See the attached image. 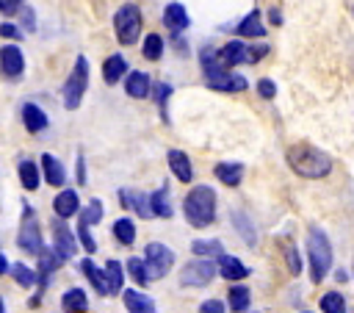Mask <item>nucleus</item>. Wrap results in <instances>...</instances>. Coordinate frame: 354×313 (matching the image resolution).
<instances>
[{
	"label": "nucleus",
	"instance_id": "f03ea898",
	"mask_svg": "<svg viewBox=\"0 0 354 313\" xmlns=\"http://www.w3.org/2000/svg\"><path fill=\"white\" fill-rule=\"evenodd\" d=\"M199 66H202V75H205V83L213 89V91H227V94H235V91H246L249 80L238 72H230L218 64V55H216V47H202L199 50Z\"/></svg>",
	"mask_w": 354,
	"mask_h": 313
},
{
	"label": "nucleus",
	"instance_id": "c756f323",
	"mask_svg": "<svg viewBox=\"0 0 354 313\" xmlns=\"http://www.w3.org/2000/svg\"><path fill=\"white\" fill-rule=\"evenodd\" d=\"M191 252L196 258H221L224 255V244L218 238H196L191 244Z\"/></svg>",
	"mask_w": 354,
	"mask_h": 313
},
{
	"label": "nucleus",
	"instance_id": "a211bd4d",
	"mask_svg": "<svg viewBox=\"0 0 354 313\" xmlns=\"http://www.w3.org/2000/svg\"><path fill=\"white\" fill-rule=\"evenodd\" d=\"M163 25L171 30V33H183L188 25H191V17H188V8L183 3H169L163 8Z\"/></svg>",
	"mask_w": 354,
	"mask_h": 313
},
{
	"label": "nucleus",
	"instance_id": "37998d69",
	"mask_svg": "<svg viewBox=\"0 0 354 313\" xmlns=\"http://www.w3.org/2000/svg\"><path fill=\"white\" fill-rule=\"evenodd\" d=\"M257 94H260L263 100H274V97H277V83H274L271 78H260V80H257Z\"/></svg>",
	"mask_w": 354,
	"mask_h": 313
},
{
	"label": "nucleus",
	"instance_id": "7c9ffc66",
	"mask_svg": "<svg viewBox=\"0 0 354 313\" xmlns=\"http://www.w3.org/2000/svg\"><path fill=\"white\" fill-rule=\"evenodd\" d=\"M105 280H108V296L122 294V283H124V266L119 260H108L105 263Z\"/></svg>",
	"mask_w": 354,
	"mask_h": 313
},
{
	"label": "nucleus",
	"instance_id": "5fc2aeb1",
	"mask_svg": "<svg viewBox=\"0 0 354 313\" xmlns=\"http://www.w3.org/2000/svg\"><path fill=\"white\" fill-rule=\"evenodd\" d=\"M0 313H6V305H3V296H0Z\"/></svg>",
	"mask_w": 354,
	"mask_h": 313
},
{
	"label": "nucleus",
	"instance_id": "58836bf2",
	"mask_svg": "<svg viewBox=\"0 0 354 313\" xmlns=\"http://www.w3.org/2000/svg\"><path fill=\"white\" fill-rule=\"evenodd\" d=\"M11 277H14L17 285H22V288H30V285L39 283V274H36L30 266H25V263H14V266H11Z\"/></svg>",
	"mask_w": 354,
	"mask_h": 313
},
{
	"label": "nucleus",
	"instance_id": "72a5a7b5",
	"mask_svg": "<svg viewBox=\"0 0 354 313\" xmlns=\"http://www.w3.org/2000/svg\"><path fill=\"white\" fill-rule=\"evenodd\" d=\"M111 230H113V238H116L119 244H124V247H130V244L136 241V224H133V219H127V216L116 219Z\"/></svg>",
	"mask_w": 354,
	"mask_h": 313
},
{
	"label": "nucleus",
	"instance_id": "c03bdc74",
	"mask_svg": "<svg viewBox=\"0 0 354 313\" xmlns=\"http://www.w3.org/2000/svg\"><path fill=\"white\" fill-rule=\"evenodd\" d=\"M19 19H22V25H25V30H28V33H33V30H36V14H33V8H30V6H25V8L19 11Z\"/></svg>",
	"mask_w": 354,
	"mask_h": 313
},
{
	"label": "nucleus",
	"instance_id": "6ab92c4d",
	"mask_svg": "<svg viewBox=\"0 0 354 313\" xmlns=\"http://www.w3.org/2000/svg\"><path fill=\"white\" fill-rule=\"evenodd\" d=\"M213 175L227 188H238L241 180H243V163H238V161H221V163L213 166Z\"/></svg>",
	"mask_w": 354,
	"mask_h": 313
},
{
	"label": "nucleus",
	"instance_id": "dca6fc26",
	"mask_svg": "<svg viewBox=\"0 0 354 313\" xmlns=\"http://www.w3.org/2000/svg\"><path fill=\"white\" fill-rule=\"evenodd\" d=\"M166 163H169V172L180 180V183H191L194 180V166H191V158L183 152V150H169L166 152Z\"/></svg>",
	"mask_w": 354,
	"mask_h": 313
},
{
	"label": "nucleus",
	"instance_id": "9d476101",
	"mask_svg": "<svg viewBox=\"0 0 354 313\" xmlns=\"http://www.w3.org/2000/svg\"><path fill=\"white\" fill-rule=\"evenodd\" d=\"M216 55H218V64H221L224 69H232V66H241V64H252V50H249V44L241 42V39L227 42L224 47L216 50Z\"/></svg>",
	"mask_w": 354,
	"mask_h": 313
},
{
	"label": "nucleus",
	"instance_id": "79ce46f5",
	"mask_svg": "<svg viewBox=\"0 0 354 313\" xmlns=\"http://www.w3.org/2000/svg\"><path fill=\"white\" fill-rule=\"evenodd\" d=\"M77 241H80V247L88 252V255H94L97 252V241H94V235H91V230H88V224H77Z\"/></svg>",
	"mask_w": 354,
	"mask_h": 313
},
{
	"label": "nucleus",
	"instance_id": "b1692460",
	"mask_svg": "<svg viewBox=\"0 0 354 313\" xmlns=\"http://www.w3.org/2000/svg\"><path fill=\"white\" fill-rule=\"evenodd\" d=\"M122 78H127V61H124V55L113 53V55H108V58L102 61V80L113 86V83H119Z\"/></svg>",
	"mask_w": 354,
	"mask_h": 313
},
{
	"label": "nucleus",
	"instance_id": "603ef678",
	"mask_svg": "<svg viewBox=\"0 0 354 313\" xmlns=\"http://www.w3.org/2000/svg\"><path fill=\"white\" fill-rule=\"evenodd\" d=\"M171 44H174V50H177V53H183V55L188 53V44H185V39H183L180 33H174V36H171Z\"/></svg>",
	"mask_w": 354,
	"mask_h": 313
},
{
	"label": "nucleus",
	"instance_id": "f257e3e1",
	"mask_svg": "<svg viewBox=\"0 0 354 313\" xmlns=\"http://www.w3.org/2000/svg\"><path fill=\"white\" fill-rule=\"evenodd\" d=\"M285 163L290 166V172H296L304 180H324L335 169V158L326 150L307 144V141L290 144L285 150Z\"/></svg>",
	"mask_w": 354,
	"mask_h": 313
},
{
	"label": "nucleus",
	"instance_id": "13d9d810",
	"mask_svg": "<svg viewBox=\"0 0 354 313\" xmlns=\"http://www.w3.org/2000/svg\"><path fill=\"white\" fill-rule=\"evenodd\" d=\"M351 14H354V8H351Z\"/></svg>",
	"mask_w": 354,
	"mask_h": 313
},
{
	"label": "nucleus",
	"instance_id": "2eb2a0df",
	"mask_svg": "<svg viewBox=\"0 0 354 313\" xmlns=\"http://www.w3.org/2000/svg\"><path fill=\"white\" fill-rule=\"evenodd\" d=\"M235 36L238 39H263L266 36V25H263L260 8H252L246 17H241V22L235 25Z\"/></svg>",
	"mask_w": 354,
	"mask_h": 313
},
{
	"label": "nucleus",
	"instance_id": "4c0bfd02",
	"mask_svg": "<svg viewBox=\"0 0 354 313\" xmlns=\"http://www.w3.org/2000/svg\"><path fill=\"white\" fill-rule=\"evenodd\" d=\"M124 271L133 277V283H136V285H147V283H149V271H147L144 258H127Z\"/></svg>",
	"mask_w": 354,
	"mask_h": 313
},
{
	"label": "nucleus",
	"instance_id": "a18cd8bd",
	"mask_svg": "<svg viewBox=\"0 0 354 313\" xmlns=\"http://www.w3.org/2000/svg\"><path fill=\"white\" fill-rule=\"evenodd\" d=\"M25 8V0H0V11L6 14V17H11V14H19Z\"/></svg>",
	"mask_w": 354,
	"mask_h": 313
},
{
	"label": "nucleus",
	"instance_id": "4d7b16f0",
	"mask_svg": "<svg viewBox=\"0 0 354 313\" xmlns=\"http://www.w3.org/2000/svg\"><path fill=\"white\" fill-rule=\"evenodd\" d=\"M301 313H313V310H301Z\"/></svg>",
	"mask_w": 354,
	"mask_h": 313
},
{
	"label": "nucleus",
	"instance_id": "09e8293b",
	"mask_svg": "<svg viewBox=\"0 0 354 313\" xmlns=\"http://www.w3.org/2000/svg\"><path fill=\"white\" fill-rule=\"evenodd\" d=\"M75 177H77L80 186L88 183V175H86V158H83V155H77V161H75Z\"/></svg>",
	"mask_w": 354,
	"mask_h": 313
},
{
	"label": "nucleus",
	"instance_id": "8fccbe9b",
	"mask_svg": "<svg viewBox=\"0 0 354 313\" xmlns=\"http://www.w3.org/2000/svg\"><path fill=\"white\" fill-rule=\"evenodd\" d=\"M249 50H252V64H260V58L268 55V44H266V42H260V44H254V47H249Z\"/></svg>",
	"mask_w": 354,
	"mask_h": 313
},
{
	"label": "nucleus",
	"instance_id": "a19ab883",
	"mask_svg": "<svg viewBox=\"0 0 354 313\" xmlns=\"http://www.w3.org/2000/svg\"><path fill=\"white\" fill-rule=\"evenodd\" d=\"M282 255H285V266H288V271L296 277V274L301 271V258H299V249H296L293 244H285V247H282Z\"/></svg>",
	"mask_w": 354,
	"mask_h": 313
},
{
	"label": "nucleus",
	"instance_id": "f8f14e48",
	"mask_svg": "<svg viewBox=\"0 0 354 313\" xmlns=\"http://www.w3.org/2000/svg\"><path fill=\"white\" fill-rule=\"evenodd\" d=\"M152 80H149V75L147 72H141V69H133V72H127V78H124V94L127 97H133V100H147L149 94H152Z\"/></svg>",
	"mask_w": 354,
	"mask_h": 313
},
{
	"label": "nucleus",
	"instance_id": "393cba45",
	"mask_svg": "<svg viewBox=\"0 0 354 313\" xmlns=\"http://www.w3.org/2000/svg\"><path fill=\"white\" fill-rule=\"evenodd\" d=\"M149 208H152V216H158V219H171L174 216V208H171V199H169V186H160L158 191L149 194Z\"/></svg>",
	"mask_w": 354,
	"mask_h": 313
},
{
	"label": "nucleus",
	"instance_id": "4be33fe9",
	"mask_svg": "<svg viewBox=\"0 0 354 313\" xmlns=\"http://www.w3.org/2000/svg\"><path fill=\"white\" fill-rule=\"evenodd\" d=\"M41 177L47 180V186H64L66 183V169L55 155H41Z\"/></svg>",
	"mask_w": 354,
	"mask_h": 313
},
{
	"label": "nucleus",
	"instance_id": "20e7f679",
	"mask_svg": "<svg viewBox=\"0 0 354 313\" xmlns=\"http://www.w3.org/2000/svg\"><path fill=\"white\" fill-rule=\"evenodd\" d=\"M307 269L313 285L324 283L332 271V241L321 227H310L307 233Z\"/></svg>",
	"mask_w": 354,
	"mask_h": 313
},
{
	"label": "nucleus",
	"instance_id": "39448f33",
	"mask_svg": "<svg viewBox=\"0 0 354 313\" xmlns=\"http://www.w3.org/2000/svg\"><path fill=\"white\" fill-rule=\"evenodd\" d=\"M113 30H116L119 44L124 47L136 44V39L141 36V8L136 3H122L113 11Z\"/></svg>",
	"mask_w": 354,
	"mask_h": 313
},
{
	"label": "nucleus",
	"instance_id": "9b49d317",
	"mask_svg": "<svg viewBox=\"0 0 354 313\" xmlns=\"http://www.w3.org/2000/svg\"><path fill=\"white\" fill-rule=\"evenodd\" d=\"M25 72V55L17 44H3L0 47V75L8 80H19Z\"/></svg>",
	"mask_w": 354,
	"mask_h": 313
},
{
	"label": "nucleus",
	"instance_id": "864d4df0",
	"mask_svg": "<svg viewBox=\"0 0 354 313\" xmlns=\"http://www.w3.org/2000/svg\"><path fill=\"white\" fill-rule=\"evenodd\" d=\"M6 271H8V258L0 252V274H6Z\"/></svg>",
	"mask_w": 354,
	"mask_h": 313
},
{
	"label": "nucleus",
	"instance_id": "bb28decb",
	"mask_svg": "<svg viewBox=\"0 0 354 313\" xmlns=\"http://www.w3.org/2000/svg\"><path fill=\"white\" fill-rule=\"evenodd\" d=\"M61 310L64 313H88V296L83 288H69L61 296Z\"/></svg>",
	"mask_w": 354,
	"mask_h": 313
},
{
	"label": "nucleus",
	"instance_id": "3c124183",
	"mask_svg": "<svg viewBox=\"0 0 354 313\" xmlns=\"http://www.w3.org/2000/svg\"><path fill=\"white\" fill-rule=\"evenodd\" d=\"M268 22H271V25H277V28L282 25V11H279L277 6H271V8H268Z\"/></svg>",
	"mask_w": 354,
	"mask_h": 313
},
{
	"label": "nucleus",
	"instance_id": "473e14b6",
	"mask_svg": "<svg viewBox=\"0 0 354 313\" xmlns=\"http://www.w3.org/2000/svg\"><path fill=\"white\" fill-rule=\"evenodd\" d=\"M19 183H22L28 191H36V188H39L41 172H39V166H36L33 161H22V163H19Z\"/></svg>",
	"mask_w": 354,
	"mask_h": 313
},
{
	"label": "nucleus",
	"instance_id": "aec40b11",
	"mask_svg": "<svg viewBox=\"0 0 354 313\" xmlns=\"http://www.w3.org/2000/svg\"><path fill=\"white\" fill-rule=\"evenodd\" d=\"M53 211H55L58 219H69V216H75V213L80 211V197H77V191H75V188H64L61 194H55V199H53Z\"/></svg>",
	"mask_w": 354,
	"mask_h": 313
},
{
	"label": "nucleus",
	"instance_id": "49530a36",
	"mask_svg": "<svg viewBox=\"0 0 354 313\" xmlns=\"http://www.w3.org/2000/svg\"><path fill=\"white\" fill-rule=\"evenodd\" d=\"M199 313H227V307H224L221 299H205L199 305Z\"/></svg>",
	"mask_w": 354,
	"mask_h": 313
},
{
	"label": "nucleus",
	"instance_id": "a878e982",
	"mask_svg": "<svg viewBox=\"0 0 354 313\" xmlns=\"http://www.w3.org/2000/svg\"><path fill=\"white\" fill-rule=\"evenodd\" d=\"M80 271L86 274V280L94 285V291L100 296H108V280H105V269H97L91 258H83L80 260Z\"/></svg>",
	"mask_w": 354,
	"mask_h": 313
},
{
	"label": "nucleus",
	"instance_id": "c9c22d12",
	"mask_svg": "<svg viewBox=\"0 0 354 313\" xmlns=\"http://www.w3.org/2000/svg\"><path fill=\"white\" fill-rule=\"evenodd\" d=\"M61 263H64V258L55 249H41L39 252V277H50Z\"/></svg>",
	"mask_w": 354,
	"mask_h": 313
},
{
	"label": "nucleus",
	"instance_id": "423d86ee",
	"mask_svg": "<svg viewBox=\"0 0 354 313\" xmlns=\"http://www.w3.org/2000/svg\"><path fill=\"white\" fill-rule=\"evenodd\" d=\"M86 89H88V61H86V55H77V61H75V66H72V72L64 83V94H61L64 108L66 111L80 108V102L86 97Z\"/></svg>",
	"mask_w": 354,
	"mask_h": 313
},
{
	"label": "nucleus",
	"instance_id": "6e6d98bb",
	"mask_svg": "<svg viewBox=\"0 0 354 313\" xmlns=\"http://www.w3.org/2000/svg\"><path fill=\"white\" fill-rule=\"evenodd\" d=\"M351 274H354V260H351Z\"/></svg>",
	"mask_w": 354,
	"mask_h": 313
},
{
	"label": "nucleus",
	"instance_id": "4468645a",
	"mask_svg": "<svg viewBox=\"0 0 354 313\" xmlns=\"http://www.w3.org/2000/svg\"><path fill=\"white\" fill-rule=\"evenodd\" d=\"M122 302H124V310L127 313H158V305L149 294L138 291V288H127L122 291Z\"/></svg>",
	"mask_w": 354,
	"mask_h": 313
},
{
	"label": "nucleus",
	"instance_id": "f704fd0d",
	"mask_svg": "<svg viewBox=\"0 0 354 313\" xmlns=\"http://www.w3.org/2000/svg\"><path fill=\"white\" fill-rule=\"evenodd\" d=\"M171 86L169 83H163V80H158L155 86H152V97H155V105H158V111H160V119L163 122H169V97H171Z\"/></svg>",
	"mask_w": 354,
	"mask_h": 313
},
{
	"label": "nucleus",
	"instance_id": "ddd939ff",
	"mask_svg": "<svg viewBox=\"0 0 354 313\" xmlns=\"http://www.w3.org/2000/svg\"><path fill=\"white\" fill-rule=\"evenodd\" d=\"M53 238H55V247H53V249H55L64 260H69V258L77 252V238H75V233H72L61 219L53 224Z\"/></svg>",
	"mask_w": 354,
	"mask_h": 313
},
{
	"label": "nucleus",
	"instance_id": "c85d7f7f",
	"mask_svg": "<svg viewBox=\"0 0 354 313\" xmlns=\"http://www.w3.org/2000/svg\"><path fill=\"white\" fill-rule=\"evenodd\" d=\"M232 224H235L238 235H241V238H243L249 247H254V244H257V230H254L252 219H249L243 211H232Z\"/></svg>",
	"mask_w": 354,
	"mask_h": 313
},
{
	"label": "nucleus",
	"instance_id": "0eeeda50",
	"mask_svg": "<svg viewBox=\"0 0 354 313\" xmlns=\"http://www.w3.org/2000/svg\"><path fill=\"white\" fill-rule=\"evenodd\" d=\"M216 274H218V263H213L210 258H194L180 269V285L202 288V285H210Z\"/></svg>",
	"mask_w": 354,
	"mask_h": 313
},
{
	"label": "nucleus",
	"instance_id": "ea45409f",
	"mask_svg": "<svg viewBox=\"0 0 354 313\" xmlns=\"http://www.w3.org/2000/svg\"><path fill=\"white\" fill-rule=\"evenodd\" d=\"M100 219H102V202H100V199H91V202L80 211V222L91 227V224H97Z\"/></svg>",
	"mask_w": 354,
	"mask_h": 313
},
{
	"label": "nucleus",
	"instance_id": "412c9836",
	"mask_svg": "<svg viewBox=\"0 0 354 313\" xmlns=\"http://www.w3.org/2000/svg\"><path fill=\"white\" fill-rule=\"evenodd\" d=\"M22 122H25L28 133H41V130H47V127H50L47 114H44L36 102H25V105H22Z\"/></svg>",
	"mask_w": 354,
	"mask_h": 313
},
{
	"label": "nucleus",
	"instance_id": "2f4dec72",
	"mask_svg": "<svg viewBox=\"0 0 354 313\" xmlns=\"http://www.w3.org/2000/svg\"><path fill=\"white\" fill-rule=\"evenodd\" d=\"M163 50H166V42H163V36H160V33H147V36H144L141 53H144V58H147V61H160Z\"/></svg>",
	"mask_w": 354,
	"mask_h": 313
},
{
	"label": "nucleus",
	"instance_id": "de8ad7c7",
	"mask_svg": "<svg viewBox=\"0 0 354 313\" xmlns=\"http://www.w3.org/2000/svg\"><path fill=\"white\" fill-rule=\"evenodd\" d=\"M0 39H22V30L11 22H0Z\"/></svg>",
	"mask_w": 354,
	"mask_h": 313
},
{
	"label": "nucleus",
	"instance_id": "e433bc0d",
	"mask_svg": "<svg viewBox=\"0 0 354 313\" xmlns=\"http://www.w3.org/2000/svg\"><path fill=\"white\" fill-rule=\"evenodd\" d=\"M321 313H346V296L340 291H326L318 302Z\"/></svg>",
	"mask_w": 354,
	"mask_h": 313
},
{
	"label": "nucleus",
	"instance_id": "5701e85b",
	"mask_svg": "<svg viewBox=\"0 0 354 313\" xmlns=\"http://www.w3.org/2000/svg\"><path fill=\"white\" fill-rule=\"evenodd\" d=\"M218 260V274L224 277V280H230V283H238V280H243L246 274H249V266H243L235 255H221V258H216Z\"/></svg>",
	"mask_w": 354,
	"mask_h": 313
},
{
	"label": "nucleus",
	"instance_id": "1a4fd4ad",
	"mask_svg": "<svg viewBox=\"0 0 354 313\" xmlns=\"http://www.w3.org/2000/svg\"><path fill=\"white\" fill-rule=\"evenodd\" d=\"M17 244L19 249H25L28 255H39L44 247H41V230H39V222H36V213L30 205H22V224H19V235H17Z\"/></svg>",
	"mask_w": 354,
	"mask_h": 313
},
{
	"label": "nucleus",
	"instance_id": "cd10ccee",
	"mask_svg": "<svg viewBox=\"0 0 354 313\" xmlns=\"http://www.w3.org/2000/svg\"><path fill=\"white\" fill-rule=\"evenodd\" d=\"M227 305H230L232 313H246L249 305H252L249 288H246V285H230V291H227Z\"/></svg>",
	"mask_w": 354,
	"mask_h": 313
},
{
	"label": "nucleus",
	"instance_id": "7ed1b4c3",
	"mask_svg": "<svg viewBox=\"0 0 354 313\" xmlns=\"http://www.w3.org/2000/svg\"><path fill=\"white\" fill-rule=\"evenodd\" d=\"M183 216L196 230L213 224L216 222V191L210 186H194L183 199Z\"/></svg>",
	"mask_w": 354,
	"mask_h": 313
},
{
	"label": "nucleus",
	"instance_id": "6e6552de",
	"mask_svg": "<svg viewBox=\"0 0 354 313\" xmlns=\"http://www.w3.org/2000/svg\"><path fill=\"white\" fill-rule=\"evenodd\" d=\"M144 263H147L149 280H163L174 266V252H171V247H166L160 241H152L144 249Z\"/></svg>",
	"mask_w": 354,
	"mask_h": 313
},
{
	"label": "nucleus",
	"instance_id": "f3484780",
	"mask_svg": "<svg viewBox=\"0 0 354 313\" xmlns=\"http://www.w3.org/2000/svg\"><path fill=\"white\" fill-rule=\"evenodd\" d=\"M119 199H122V205L127 208V211H136L141 219H152V208H149V194H144V191H133V188H122L119 191Z\"/></svg>",
	"mask_w": 354,
	"mask_h": 313
}]
</instances>
